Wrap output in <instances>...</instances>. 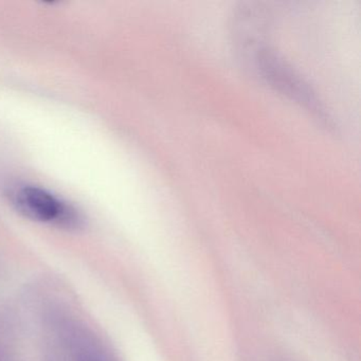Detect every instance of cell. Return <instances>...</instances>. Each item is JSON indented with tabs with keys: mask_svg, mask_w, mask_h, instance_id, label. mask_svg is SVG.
I'll use <instances>...</instances> for the list:
<instances>
[{
	"mask_svg": "<svg viewBox=\"0 0 361 361\" xmlns=\"http://www.w3.org/2000/svg\"><path fill=\"white\" fill-rule=\"evenodd\" d=\"M244 60L268 85L312 113L327 128H334L329 111L310 84L271 48L262 44Z\"/></svg>",
	"mask_w": 361,
	"mask_h": 361,
	"instance_id": "6da1fadb",
	"label": "cell"
},
{
	"mask_svg": "<svg viewBox=\"0 0 361 361\" xmlns=\"http://www.w3.org/2000/svg\"><path fill=\"white\" fill-rule=\"evenodd\" d=\"M14 208L28 219L65 229H78L83 224L81 213L60 196L39 185L24 183L10 192Z\"/></svg>",
	"mask_w": 361,
	"mask_h": 361,
	"instance_id": "7a4b0ae2",
	"label": "cell"
}]
</instances>
